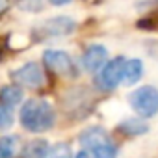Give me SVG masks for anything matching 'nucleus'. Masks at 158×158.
I'll return each mask as SVG.
<instances>
[{
    "mask_svg": "<svg viewBox=\"0 0 158 158\" xmlns=\"http://www.w3.org/2000/svg\"><path fill=\"white\" fill-rule=\"evenodd\" d=\"M54 110L45 99H30L21 108V125L32 132L48 130L54 125Z\"/></svg>",
    "mask_w": 158,
    "mask_h": 158,
    "instance_id": "f257e3e1",
    "label": "nucleus"
},
{
    "mask_svg": "<svg viewBox=\"0 0 158 158\" xmlns=\"http://www.w3.org/2000/svg\"><path fill=\"white\" fill-rule=\"evenodd\" d=\"M80 143L95 158H117V149L108 132L101 127H88L80 134Z\"/></svg>",
    "mask_w": 158,
    "mask_h": 158,
    "instance_id": "f03ea898",
    "label": "nucleus"
},
{
    "mask_svg": "<svg viewBox=\"0 0 158 158\" xmlns=\"http://www.w3.org/2000/svg\"><path fill=\"white\" fill-rule=\"evenodd\" d=\"M132 110L141 117H152L158 114V89L152 86H143L128 95Z\"/></svg>",
    "mask_w": 158,
    "mask_h": 158,
    "instance_id": "7ed1b4c3",
    "label": "nucleus"
},
{
    "mask_svg": "<svg viewBox=\"0 0 158 158\" xmlns=\"http://www.w3.org/2000/svg\"><path fill=\"white\" fill-rule=\"evenodd\" d=\"M125 61H127V60L119 56V58L108 61V63L99 71V74L95 76V84H97V88H99L101 91H112V89H115V88L121 84Z\"/></svg>",
    "mask_w": 158,
    "mask_h": 158,
    "instance_id": "20e7f679",
    "label": "nucleus"
},
{
    "mask_svg": "<svg viewBox=\"0 0 158 158\" xmlns=\"http://www.w3.org/2000/svg\"><path fill=\"white\" fill-rule=\"evenodd\" d=\"M76 23L69 17H54V19H47L43 21L37 28H35V37L39 39H48V37H60V35H67L71 32H74Z\"/></svg>",
    "mask_w": 158,
    "mask_h": 158,
    "instance_id": "39448f33",
    "label": "nucleus"
},
{
    "mask_svg": "<svg viewBox=\"0 0 158 158\" xmlns=\"http://www.w3.org/2000/svg\"><path fill=\"white\" fill-rule=\"evenodd\" d=\"M11 78L23 88H41L45 84V74H43V69L39 67V63L35 61H30V63H24L23 67H19L17 71L11 73Z\"/></svg>",
    "mask_w": 158,
    "mask_h": 158,
    "instance_id": "423d86ee",
    "label": "nucleus"
},
{
    "mask_svg": "<svg viewBox=\"0 0 158 158\" xmlns=\"http://www.w3.org/2000/svg\"><path fill=\"white\" fill-rule=\"evenodd\" d=\"M43 60H45V65L52 73L61 74V76H76L74 63H73V60L67 52H63V50H47L43 54Z\"/></svg>",
    "mask_w": 158,
    "mask_h": 158,
    "instance_id": "0eeeda50",
    "label": "nucleus"
},
{
    "mask_svg": "<svg viewBox=\"0 0 158 158\" xmlns=\"http://www.w3.org/2000/svg\"><path fill=\"white\" fill-rule=\"evenodd\" d=\"M108 63V50L102 45H89L82 56V65L89 73L101 71Z\"/></svg>",
    "mask_w": 158,
    "mask_h": 158,
    "instance_id": "6e6552de",
    "label": "nucleus"
},
{
    "mask_svg": "<svg viewBox=\"0 0 158 158\" xmlns=\"http://www.w3.org/2000/svg\"><path fill=\"white\" fill-rule=\"evenodd\" d=\"M141 74H143V63H141V60H138V58L127 60L125 67H123V80L121 82L125 86H132V84H136L141 78Z\"/></svg>",
    "mask_w": 158,
    "mask_h": 158,
    "instance_id": "1a4fd4ad",
    "label": "nucleus"
},
{
    "mask_svg": "<svg viewBox=\"0 0 158 158\" xmlns=\"http://www.w3.org/2000/svg\"><path fill=\"white\" fill-rule=\"evenodd\" d=\"M48 156V143L45 139H32L24 145L21 158H47Z\"/></svg>",
    "mask_w": 158,
    "mask_h": 158,
    "instance_id": "9d476101",
    "label": "nucleus"
},
{
    "mask_svg": "<svg viewBox=\"0 0 158 158\" xmlns=\"http://www.w3.org/2000/svg\"><path fill=\"white\" fill-rule=\"evenodd\" d=\"M23 101V91L17 86H6L0 89V102L6 108H11Z\"/></svg>",
    "mask_w": 158,
    "mask_h": 158,
    "instance_id": "9b49d317",
    "label": "nucleus"
},
{
    "mask_svg": "<svg viewBox=\"0 0 158 158\" xmlns=\"http://www.w3.org/2000/svg\"><path fill=\"white\" fill-rule=\"evenodd\" d=\"M119 130L125 134H130V136H141L149 130V125L143 123L141 119H125L119 125Z\"/></svg>",
    "mask_w": 158,
    "mask_h": 158,
    "instance_id": "f8f14e48",
    "label": "nucleus"
},
{
    "mask_svg": "<svg viewBox=\"0 0 158 158\" xmlns=\"http://www.w3.org/2000/svg\"><path fill=\"white\" fill-rule=\"evenodd\" d=\"M17 149V138L15 136H4L0 138V158H11Z\"/></svg>",
    "mask_w": 158,
    "mask_h": 158,
    "instance_id": "ddd939ff",
    "label": "nucleus"
},
{
    "mask_svg": "<svg viewBox=\"0 0 158 158\" xmlns=\"http://www.w3.org/2000/svg\"><path fill=\"white\" fill-rule=\"evenodd\" d=\"M48 158H73V152H71V147L69 143H56L50 151H48Z\"/></svg>",
    "mask_w": 158,
    "mask_h": 158,
    "instance_id": "4468645a",
    "label": "nucleus"
},
{
    "mask_svg": "<svg viewBox=\"0 0 158 158\" xmlns=\"http://www.w3.org/2000/svg\"><path fill=\"white\" fill-rule=\"evenodd\" d=\"M11 123H13L11 110L0 104V128H8V127H11Z\"/></svg>",
    "mask_w": 158,
    "mask_h": 158,
    "instance_id": "2eb2a0df",
    "label": "nucleus"
},
{
    "mask_svg": "<svg viewBox=\"0 0 158 158\" xmlns=\"http://www.w3.org/2000/svg\"><path fill=\"white\" fill-rule=\"evenodd\" d=\"M19 8H21V10H34V11H39V10H43V2H21Z\"/></svg>",
    "mask_w": 158,
    "mask_h": 158,
    "instance_id": "dca6fc26",
    "label": "nucleus"
},
{
    "mask_svg": "<svg viewBox=\"0 0 158 158\" xmlns=\"http://www.w3.org/2000/svg\"><path fill=\"white\" fill-rule=\"evenodd\" d=\"M8 8H10V4H8V2H2V0H0V15H2Z\"/></svg>",
    "mask_w": 158,
    "mask_h": 158,
    "instance_id": "f3484780",
    "label": "nucleus"
},
{
    "mask_svg": "<svg viewBox=\"0 0 158 158\" xmlns=\"http://www.w3.org/2000/svg\"><path fill=\"white\" fill-rule=\"evenodd\" d=\"M52 4H54V6H65L67 0H52Z\"/></svg>",
    "mask_w": 158,
    "mask_h": 158,
    "instance_id": "a211bd4d",
    "label": "nucleus"
},
{
    "mask_svg": "<svg viewBox=\"0 0 158 158\" xmlns=\"http://www.w3.org/2000/svg\"><path fill=\"white\" fill-rule=\"evenodd\" d=\"M76 158H89V154H88L86 151H80V152L76 154Z\"/></svg>",
    "mask_w": 158,
    "mask_h": 158,
    "instance_id": "6ab92c4d",
    "label": "nucleus"
},
{
    "mask_svg": "<svg viewBox=\"0 0 158 158\" xmlns=\"http://www.w3.org/2000/svg\"><path fill=\"white\" fill-rule=\"evenodd\" d=\"M0 54H2V45H0Z\"/></svg>",
    "mask_w": 158,
    "mask_h": 158,
    "instance_id": "aec40b11",
    "label": "nucleus"
}]
</instances>
